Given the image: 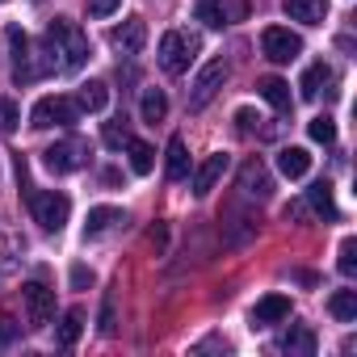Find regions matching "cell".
Segmentation results:
<instances>
[{"label":"cell","mask_w":357,"mask_h":357,"mask_svg":"<svg viewBox=\"0 0 357 357\" xmlns=\"http://www.w3.org/2000/svg\"><path fill=\"white\" fill-rule=\"evenodd\" d=\"M9 47H13V80L17 84H34V80H43V76L55 72V51L51 47L47 51H34L30 38L17 26L9 30Z\"/></svg>","instance_id":"cell-1"},{"label":"cell","mask_w":357,"mask_h":357,"mask_svg":"<svg viewBox=\"0 0 357 357\" xmlns=\"http://www.w3.org/2000/svg\"><path fill=\"white\" fill-rule=\"evenodd\" d=\"M47 47L59 55V68H63V72H76V68H84V59H89V38H84L68 17H55V22L47 26Z\"/></svg>","instance_id":"cell-2"},{"label":"cell","mask_w":357,"mask_h":357,"mask_svg":"<svg viewBox=\"0 0 357 357\" xmlns=\"http://www.w3.org/2000/svg\"><path fill=\"white\" fill-rule=\"evenodd\" d=\"M198 34H181V30H168L164 38H160V51H155V59H160V68L168 72V76H181V72H190V63H194V55H198Z\"/></svg>","instance_id":"cell-3"},{"label":"cell","mask_w":357,"mask_h":357,"mask_svg":"<svg viewBox=\"0 0 357 357\" xmlns=\"http://www.w3.org/2000/svg\"><path fill=\"white\" fill-rule=\"evenodd\" d=\"M80 122V105L72 97H43L30 109V126L34 130H51V126H76Z\"/></svg>","instance_id":"cell-4"},{"label":"cell","mask_w":357,"mask_h":357,"mask_svg":"<svg viewBox=\"0 0 357 357\" xmlns=\"http://www.w3.org/2000/svg\"><path fill=\"white\" fill-rule=\"evenodd\" d=\"M30 211H34V223H43L47 231H63V223L72 219V202H68V194H55V190H47V194H30Z\"/></svg>","instance_id":"cell-5"},{"label":"cell","mask_w":357,"mask_h":357,"mask_svg":"<svg viewBox=\"0 0 357 357\" xmlns=\"http://www.w3.org/2000/svg\"><path fill=\"white\" fill-rule=\"evenodd\" d=\"M89 143L84 139H63V143H55V147H47L43 151V164L55 172V176H63V172H76V168H84L89 164Z\"/></svg>","instance_id":"cell-6"},{"label":"cell","mask_w":357,"mask_h":357,"mask_svg":"<svg viewBox=\"0 0 357 357\" xmlns=\"http://www.w3.org/2000/svg\"><path fill=\"white\" fill-rule=\"evenodd\" d=\"M261 51H265V59H273V63H294V59L303 55V38H298L294 30H286V26H269V30L261 34Z\"/></svg>","instance_id":"cell-7"},{"label":"cell","mask_w":357,"mask_h":357,"mask_svg":"<svg viewBox=\"0 0 357 357\" xmlns=\"http://www.w3.org/2000/svg\"><path fill=\"white\" fill-rule=\"evenodd\" d=\"M223 80H227V63L223 59H211L202 72H198V80H194V89H190V109H206L215 97H219V89H223Z\"/></svg>","instance_id":"cell-8"},{"label":"cell","mask_w":357,"mask_h":357,"mask_svg":"<svg viewBox=\"0 0 357 357\" xmlns=\"http://www.w3.org/2000/svg\"><path fill=\"white\" fill-rule=\"evenodd\" d=\"M22 298H26V324L47 328L51 315H55V290L43 286V282H30V286H22Z\"/></svg>","instance_id":"cell-9"},{"label":"cell","mask_w":357,"mask_h":357,"mask_svg":"<svg viewBox=\"0 0 357 357\" xmlns=\"http://www.w3.org/2000/svg\"><path fill=\"white\" fill-rule=\"evenodd\" d=\"M244 0H202V5L194 9V17L202 22V26H211V30H223V26H236V22H244Z\"/></svg>","instance_id":"cell-10"},{"label":"cell","mask_w":357,"mask_h":357,"mask_svg":"<svg viewBox=\"0 0 357 357\" xmlns=\"http://www.w3.org/2000/svg\"><path fill=\"white\" fill-rule=\"evenodd\" d=\"M143 43H147V26H143V17H130V22H122V26L109 30V47H114L118 55H139Z\"/></svg>","instance_id":"cell-11"},{"label":"cell","mask_w":357,"mask_h":357,"mask_svg":"<svg viewBox=\"0 0 357 357\" xmlns=\"http://www.w3.org/2000/svg\"><path fill=\"white\" fill-rule=\"evenodd\" d=\"M227 164H231V160H227L223 151H215V155H206V160L194 168V194H198V198H206V194L219 185V176L227 172Z\"/></svg>","instance_id":"cell-12"},{"label":"cell","mask_w":357,"mask_h":357,"mask_svg":"<svg viewBox=\"0 0 357 357\" xmlns=\"http://www.w3.org/2000/svg\"><path fill=\"white\" fill-rule=\"evenodd\" d=\"M240 190H244L248 198H269L273 181H269V168H265L261 160H244V164H240Z\"/></svg>","instance_id":"cell-13"},{"label":"cell","mask_w":357,"mask_h":357,"mask_svg":"<svg viewBox=\"0 0 357 357\" xmlns=\"http://www.w3.org/2000/svg\"><path fill=\"white\" fill-rule=\"evenodd\" d=\"M282 319H290V298L286 294H265L252 307V328H269V324H282Z\"/></svg>","instance_id":"cell-14"},{"label":"cell","mask_w":357,"mask_h":357,"mask_svg":"<svg viewBox=\"0 0 357 357\" xmlns=\"http://www.w3.org/2000/svg\"><path fill=\"white\" fill-rule=\"evenodd\" d=\"M286 17H294V22H303V26H324L328 0H286Z\"/></svg>","instance_id":"cell-15"},{"label":"cell","mask_w":357,"mask_h":357,"mask_svg":"<svg viewBox=\"0 0 357 357\" xmlns=\"http://www.w3.org/2000/svg\"><path fill=\"white\" fill-rule=\"evenodd\" d=\"M168 181H185L190 176V151H185V139L181 135H172L168 139Z\"/></svg>","instance_id":"cell-16"},{"label":"cell","mask_w":357,"mask_h":357,"mask_svg":"<svg viewBox=\"0 0 357 357\" xmlns=\"http://www.w3.org/2000/svg\"><path fill=\"white\" fill-rule=\"evenodd\" d=\"M278 168H282V176H290V181L307 176V168H311L307 147H282V151H278Z\"/></svg>","instance_id":"cell-17"},{"label":"cell","mask_w":357,"mask_h":357,"mask_svg":"<svg viewBox=\"0 0 357 357\" xmlns=\"http://www.w3.org/2000/svg\"><path fill=\"white\" fill-rule=\"evenodd\" d=\"M118 223H126V215H122L118 206H93V211H89V223H84V236H105V231L118 227Z\"/></svg>","instance_id":"cell-18"},{"label":"cell","mask_w":357,"mask_h":357,"mask_svg":"<svg viewBox=\"0 0 357 357\" xmlns=\"http://www.w3.org/2000/svg\"><path fill=\"white\" fill-rule=\"evenodd\" d=\"M332 80V68L328 63H311L307 72H303V80H298V93H303V101H315L319 93H324V84Z\"/></svg>","instance_id":"cell-19"},{"label":"cell","mask_w":357,"mask_h":357,"mask_svg":"<svg viewBox=\"0 0 357 357\" xmlns=\"http://www.w3.org/2000/svg\"><path fill=\"white\" fill-rule=\"evenodd\" d=\"M257 89H261V97H265L278 114H286V109H290V84H286L282 76H265Z\"/></svg>","instance_id":"cell-20"},{"label":"cell","mask_w":357,"mask_h":357,"mask_svg":"<svg viewBox=\"0 0 357 357\" xmlns=\"http://www.w3.org/2000/svg\"><path fill=\"white\" fill-rule=\"evenodd\" d=\"M76 105H80V109H89V114L105 109V105H109V84H105V80H89V84H80Z\"/></svg>","instance_id":"cell-21"},{"label":"cell","mask_w":357,"mask_h":357,"mask_svg":"<svg viewBox=\"0 0 357 357\" xmlns=\"http://www.w3.org/2000/svg\"><path fill=\"white\" fill-rule=\"evenodd\" d=\"M307 202H311V211H315V215H324L328 223L340 215V211H336V202H332V185H328V181H315V185L307 190Z\"/></svg>","instance_id":"cell-22"},{"label":"cell","mask_w":357,"mask_h":357,"mask_svg":"<svg viewBox=\"0 0 357 357\" xmlns=\"http://www.w3.org/2000/svg\"><path fill=\"white\" fill-rule=\"evenodd\" d=\"M139 114H143V122H164V114H168V97L160 93V89H143V101H139Z\"/></svg>","instance_id":"cell-23"},{"label":"cell","mask_w":357,"mask_h":357,"mask_svg":"<svg viewBox=\"0 0 357 357\" xmlns=\"http://www.w3.org/2000/svg\"><path fill=\"white\" fill-rule=\"evenodd\" d=\"M278 349H282V353H298V357H311V353H315V336H311L307 328H290V332L278 340Z\"/></svg>","instance_id":"cell-24"},{"label":"cell","mask_w":357,"mask_h":357,"mask_svg":"<svg viewBox=\"0 0 357 357\" xmlns=\"http://www.w3.org/2000/svg\"><path fill=\"white\" fill-rule=\"evenodd\" d=\"M126 155H130V172H139V176H147V172L155 168V151H151L143 139H130V143H126Z\"/></svg>","instance_id":"cell-25"},{"label":"cell","mask_w":357,"mask_h":357,"mask_svg":"<svg viewBox=\"0 0 357 357\" xmlns=\"http://www.w3.org/2000/svg\"><path fill=\"white\" fill-rule=\"evenodd\" d=\"M328 311L340 319V324H349V319H357V290H336L332 298H328Z\"/></svg>","instance_id":"cell-26"},{"label":"cell","mask_w":357,"mask_h":357,"mask_svg":"<svg viewBox=\"0 0 357 357\" xmlns=\"http://www.w3.org/2000/svg\"><path fill=\"white\" fill-rule=\"evenodd\" d=\"M80 332H84V311H80V307H72V311L63 315V324H59V344H63V349H72V344L80 340Z\"/></svg>","instance_id":"cell-27"},{"label":"cell","mask_w":357,"mask_h":357,"mask_svg":"<svg viewBox=\"0 0 357 357\" xmlns=\"http://www.w3.org/2000/svg\"><path fill=\"white\" fill-rule=\"evenodd\" d=\"M336 269H340L344 278H353V273H357V240H353V236H344V240H340V252H336Z\"/></svg>","instance_id":"cell-28"},{"label":"cell","mask_w":357,"mask_h":357,"mask_svg":"<svg viewBox=\"0 0 357 357\" xmlns=\"http://www.w3.org/2000/svg\"><path fill=\"white\" fill-rule=\"evenodd\" d=\"M17 122H22V109H17V101L0 97V135H13V130H17Z\"/></svg>","instance_id":"cell-29"},{"label":"cell","mask_w":357,"mask_h":357,"mask_svg":"<svg viewBox=\"0 0 357 357\" xmlns=\"http://www.w3.org/2000/svg\"><path fill=\"white\" fill-rule=\"evenodd\" d=\"M307 130H311V139H315V143H332V139H336V122H332L328 114L311 118V126H307Z\"/></svg>","instance_id":"cell-30"},{"label":"cell","mask_w":357,"mask_h":357,"mask_svg":"<svg viewBox=\"0 0 357 357\" xmlns=\"http://www.w3.org/2000/svg\"><path fill=\"white\" fill-rule=\"evenodd\" d=\"M101 139H105V147H126V143H130V130H126V126H118V122H105Z\"/></svg>","instance_id":"cell-31"},{"label":"cell","mask_w":357,"mask_h":357,"mask_svg":"<svg viewBox=\"0 0 357 357\" xmlns=\"http://www.w3.org/2000/svg\"><path fill=\"white\" fill-rule=\"evenodd\" d=\"M84 9H89V17H109L122 9V0H84Z\"/></svg>","instance_id":"cell-32"},{"label":"cell","mask_w":357,"mask_h":357,"mask_svg":"<svg viewBox=\"0 0 357 357\" xmlns=\"http://www.w3.org/2000/svg\"><path fill=\"white\" fill-rule=\"evenodd\" d=\"M114 328H118V319H114V290H109V294H105V303H101V332L109 336Z\"/></svg>","instance_id":"cell-33"},{"label":"cell","mask_w":357,"mask_h":357,"mask_svg":"<svg viewBox=\"0 0 357 357\" xmlns=\"http://www.w3.org/2000/svg\"><path fill=\"white\" fill-rule=\"evenodd\" d=\"M236 122H240V130H252V122H261V118H257L252 109H240V114H236Z\"/></svg>","instance_id":"cell-34"},{"label":"cell","mask_w":357,"mask_h":357,"mask_svg":"<svg viewBox=\"0 0 357 357\" xmlns=\"http://www.w3.org/2000/svg\"><path fill=\"white\" fill-rule=\"evenodd\" d=\"M89 282H93V273H89L84 265H76V269H72V286H89Z\"/></svg>","instance_id":"cell-35"},{"label":"cell","mask_w":357,"mask_h":357,"mask_svg":"<svg viewBox=\"0 0 357 357\" xmlns=\"http://www.w3.org/2000/svg\"><path fill=\"white\" fill-rule=\"evenodd\" d=\"M13 332H17V324H13V319H0V344H9V340H13Z\"/></svg>","instance_id":"cell-36"}]
</instances>
